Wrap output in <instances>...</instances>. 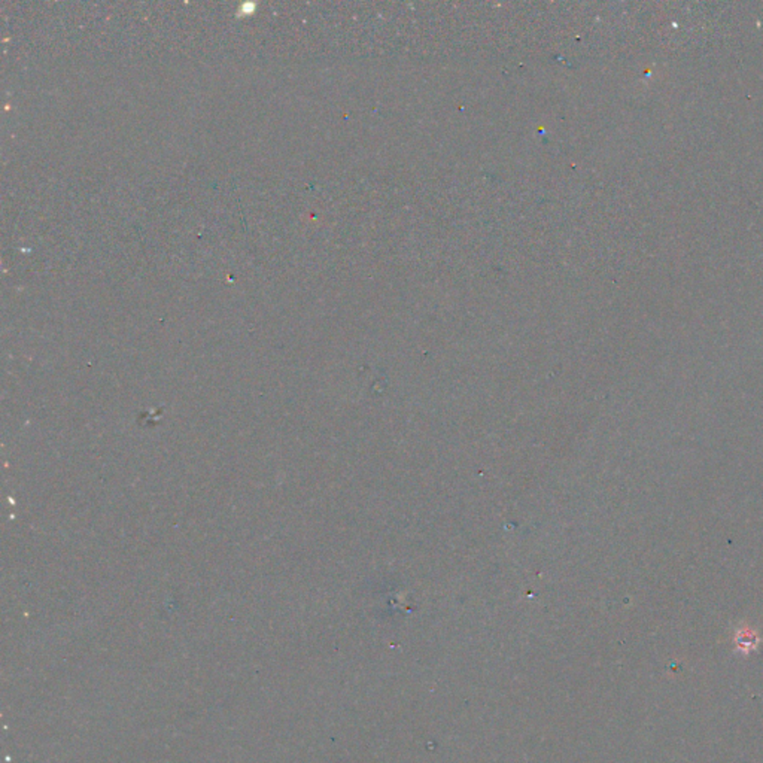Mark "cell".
Returning <instances> with one entry per match:
<instances>
[{
    "instance_id": "6da1fadb",
    "label": "cell",
    "mask_w": 763,
    "mask_h": 763,
    "mask_svg": "<svg viewBox=\"0 0 763 763\" xmlns=\"http://www.w3.org/2000/svg\"><path fill=\"white\" fill-rule=\"evenodd\" d=\"M737 644L742 652H750L758 646V637L753 631H742L738 634Z\"/></svg>"
}]
</instances>
